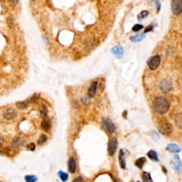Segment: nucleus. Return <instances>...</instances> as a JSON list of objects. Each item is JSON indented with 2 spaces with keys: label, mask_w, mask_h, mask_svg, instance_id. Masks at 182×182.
<instances>
[{
  "label": "nucleus",
  "mask_w": 182,
  "mask_h": 182,
  "mask_svg": "<svg viewBox=\"0 0 182 182\" xmlns=\"http://www.w3.org/2000/svg\"><path fill=\"white\" fill-rule=\"evenodd\" d=\"M41 127L46 131H49L50 128V122L49 119L47 117L44 118V120L41 122Z\"/></svg>",
  "instance_id": "nucleus-15"
},
{
  "label": "nucleus",
  "mask_w": 182,
  "mask_h": 182,
  "mask_svg": "<svg viewBox=\"0 0 182 182\" xmlns=\"http://www.w3.org/2000/svg\"><path fill=\"white\" fill-rule=\"evenodd\" d=\"M141 29H143V26L141 24H135V26L132 27L133 31H140Z\"/></svg>",
  "instance_id": "nucleus-29"
},
{
  "label": "nucleus",
  "mask_w": 182,
  "mask_h": 182,
  "mask_svg": "<svg viewBox=\"0 0 182 182\" xmlns=\"http://www.w3.org/2000/svg\"><path fill=\"white\" fill-rule=\"evenodd\" d=\"M158 130L161 134H162V135H164L168 136L172 132L173 128H172V126H171V124L169 122L165 120H163L159 122Z\"/></svg>",
  "instance_id": "nucleus-2"
},
{
  "label": "nucleus",
  "mask_w": 182,
  "mask_h": 182,
  "mask_svg": "<svg viewBox=\"0 0 182 182\" xmlns=\"http://www.w3.org/2000/svg\"><path fill=\"white\" fill-rule=\"evenodd\" d=\"M40 113H41V116L43 118H45L47 117L48 115V108L45 105H42L40 109Z\"/></svg>",
  "instance_id": "nucleus-22"
},
{
  "label": "nucleus",
  "mask_w": 182,
  "mask_h": 182,
  "mask_svg": "<svg viewBox=\"0 0 182 182\" xmlns=\"http://www.w3.org/2000/svg\"><path fill=\"white\" fill-rule=\"evenodd\" d=\"M7 1H8L9 4L12 7L16 6V5L18 4V2H19V0H7Z\"/></svg>",
  "instance_id": "nucleus-31"
},
{
  "label": "nucleus",
  "mask_w": 182,
  "mask_h": 182,
  "mask_svg": "<svg viewBox=\"0 0 182 182\" xmlns=\"http://www.w3.org/2000/svg\"><path fill=\"white\" fill-rule=\"evenodd\" d=\"M115 182H122V181H121L120 180V179H116V180L115 181Z\"/></svg>",
  "instance_id": "nucleus-35"
},
{
  "label": "nucleus",
  "mask_w": 182,
  "mask_h": 182,
  "mask_svg": "<svg viewBox=\"0 0 182 182\" xmlns=\"http://www.w3.org/2000/svg\"><path fill=\"white\" fill-rule=\"evenodd\" d=\"M147 156H149V158H150V159H151L152 161H159V157H158V155H157V153H156L155 151L150 150V151H148Z\"/></svg>",
  "instance_id": "nucleus-18"
},
{
  "label": "nucleus",
  "mask_w": 182,
  "mask_h": 182,
  "mask_svg": "<svg viewBox=\"0 0 182 182\" xmlns=\"http://www.w3.org/2000/svg\"><path fill=\"white\" fill-rule=\"evenodd\" d=\"M32 1H34V0H32Z\"/></svg>",
  "instance_id": "nucleus-36"
},
{
  "label": "nucleus",
  "mask_w": 182,
  "mask_h": 182,
  "mask_svg": "<svg viewBox=\"0 0 182 182\" xmlns=\"http://www.w3.org/2000/svg\"><path fill=\"white\" fill-rule=\"evenodd\" d=\"M149 14H150V12H149L147 10H144V11L141 12L140 13L138 14L137 19H138L139 21H141V20H143L144 19L146 18V17H148Z\"/></svg>",
  "instance_id": "nucleus-21"
},
{
  "label": "nucleus",
  "mask_w": 182,
  "mask_h": 182,
  "mask_svg": "<svg viewBox=\"0 0 182 182\" xmlns=\"http://www.w3.org/2000/svg\"><path fill=\"white\" fill-rule=\"evenodd\" d=\"M102 126L104 130L109 134H113L116 130L115 125L108 118H103L102 120Z\"/></svg>",
  "instance_id": "nucleus-3"
},
{
  "label": "nucleus",
  "mask_w": 182,
  "mask_h": 182,
  "mask_svg": "<svg viewBox=\"0 0 182 182\" xmlns=\"http://www.w3.org/2000/svg\"><path fill=\"white\" fill-rule=\"evenodd\" d=\"M172 167L176 171V172H182V161L180 160V158L178 155L174 156V163L173 164Z\"/></svg>",
  "instance_id": "nucleus-8"
},
{
  "label": "nucleus",
  "mask_w": 182,
  "mask_h": 182,
  "mask_svg": "<svg viewBox=\"0 0 182 182\" xmlns=\"http://www.w3.org/2000/svg\"><path fill=\"white\" fill-rule=\"evenodd\" d=\"M111 52L113 53V55H115L117 59H121L123 56L124 54V49L122 46H114L112 49H111Z\"/></svg>",
  "instance_id": "nucleus-9"
},
{
  "label": "nucleus",
  "mask_w": 182,
  "mask_h": 182,
  "mask_svg": "<svg viewBox=\"0 0 182 182\" xmlns=\"http://www.w3.org/2000/svg\"><path fill=\"white\" fill-rule=\"evenodd\" d=\"M145 39V34H137L135 35V36L131 37L130 40L132 42H139L142 41V40Z\"/></svg>",
  "instance_id": "nucleus-17"
},
{
  "label": "nucleus",
  "mask_w": 182,
  "mask_h": 182,
  "mask_svg": "<svg viewBox=\"0 0 182 182\" xmlns=\"http://www.w3.org/2000/svg\"><path fill=\"white\" fill-rule=\"evenodd\" d=\"M24 143V140H23L22 138L16 137L14 139L13 141H12V145H13L14 147H18L20 145H22Z\"/></svg>",
  "instance_id": "nucleus-20"
},
{
  "label": "nucleus",
  "mask_w": 182,
  "mask_h": 182,
  "mask_svg": "<svg viewBox=\"0 0 182 182\" xmlns=\"http://www.w3.org/2000/svg\"><path fill=\"white\" fill-rule=\"evenodd\" d=\"M126 150H120V152H119V163H120V167L125 169L126 168Z\"/></svg>",
  "instance_id": "nucleus-10"
},
{
  "label": "nucleus",
  "mask_w": 182,
  "mask_h": 182,
  "mask_svg": "<svg viewBox=\"0 0 182 182\" xmlns=\"http://www.w3.org/2000/svg\"><path fill=\"white\" fill-rule=\"evenodd\" d=\"M0 182H2V181H0Z\"/></svg>",
  "instance_id": "nucleus-37"
},
{
  "label": "nucleus",
  "mask_w": 182,
  "mask_h": 182,
  "mask_svg": "<svg viewBox=\"0 0 182 182\" xmlns=\"http://www.w3.org/2000/svg\"><path fill=\"white\" fill-rule=\"evenodd\" d=\"M117 147V140L116 138H113L109 141L108 146V151L110 156L114 155Z\"/></svg>",
  "instance_id": "nucleus-7"
},
{
  "label": "nucleus",
  "mask_w": 182,
  "mask_h": 182,
  "mask_svg": "<svg viewBox=\"0 0 182 182\" xmlns=\"http://www.w3.org/2000/svg\"><path fill=\"white\" fill-rule=\"evenodd\" d=\"M46 140H47V136L46 135H41V136H40L39 140H38V142H39V144H43V143H44Z\"/></svg>",
  "instance_id": "nucleus-27"
},
{
  "label": "nucleus",
  "mask_w": 182,
  "mask_h": 182,
  "mask_svg": "<svg viewBox=\"0 0 182 182\" xmlns=\"http://www.w3.org/2000/svg\"><path fill=\"white\" fill-rule=\"evenodd\" d=\"M29 104L30 103L29 101L26 100V101H19V102H17L16 103V105L19 109L24 110V109H26V108L29 107Z\"/></svg>",
  "instance_id": "nucleus-16"
},
{
  "label": "nucleus",
  "mask_w": 182,
  "mask_h": 182,
  "mask_svg": "<svg viewBox=\"0 0 182 182\" xmlns=\"http://www.w3.org/2000/svg\"><path fill=\"white\" fill-rule=\"evenodd\" d=\"M59 175L60 176V179H61L63 181H66L68 180V176L67 174L63 172V171H60V172L59 173Z\"/></svg>",
  "instance_id": "nucleus-26"
},
{
  "label": "nucleus",
  "mask_w": 182,
  "mask_h": 182,
  "mask_svg": "<svg viewBox=\"0 0 182 182\" xmlns=\"http://www.w3.org/2000/svg\"><path fill=\"white\" fill-rule=\"evenodd\" d=\"M175 122L176 125H177L179 127L182 128V113L178 114V115H176V117L175 118Z\"/></svg>",
  "instance_id": "nucleus-24"
},
{
  "label": "nucleus",
  "mask_w": 182,
  "mask_h": 182,
  "mask_svg": "<svg viewBox=\"0 0 182 182\" xmlns=\"http://www.w3.org/2000/svg\"><path fill=\"white\" fill-rule=\"evenodd\" d=\"M153 28H154V26H153L152 24L149 25V26L145 29V31H144V34H146V33H147V32H150V31H153Z\"/></svg>",
  "instance_id": "nucleus-30"
},
{
  "label": "nucleus",
  "mask_w": 182,
  "mask_h": 182,
  "mask_svg": "<svg viewBox=\"0 0 182 182\" xmlns=\"http://www.w3.org/2000/svg\"><path fill=\"white\" fill-rule=\"evenodd\" d=\"M7 24L9 27H13L14 25V20L12 17H9L8 19H7Z\"/></svg>",
  "instance_id": "nucleus-28"
},
{
  "label": "nucleus",
  "mask_w": 182,
  "mask_h": 182,
  "mask_svg": "<svg viewBox=\"0 0 182 182\" xmlns=\"http://www.w3.org/2000/svg\"><path fill=\"white\" fill-rule=\"evenodd\" d=\"M97 86H98V82L97 81H93L91 85H90L89 88L88 90V97L89 98H92L94 97L96 93V90H97Z\"/></svg>",
  "instance_id": "nucleus-12"
},
{
  "label": "nucleus",
  "mask_w": 182,
  "mask_h": 182,
  "mask_svg": "<svg viewBox=\"0 0 182 182\" xmlns=\"http://www.w3.org/2000/svg\"><path fill=\"white\" fill-rule=\"evenodd\" d=\"M159 88L161 92L163 93H168L170 92V90L172 88V84L170 80L167 79H163L161 80L160 83H159Z\"/></svg>",
  "instance_id": "nucleus-6"
},
{
  "label": "nucleus",
  "mask_w": 182,
  "mask_h": 182,
  "mask_svg": "<svg viewBox=\"0 0 182 182\" xmlns=\"http://www.w3.org/2000/svg\"><path fill=\"white\" fill-rule=\"evenodd\" d=\"M17 115V113H16V111H14V110H12V109L6 110L3 113L4 118L8 120H14V118H16Z\"/></svg>",
  "instance_id": "nucleus-11"
},
{
  "label": "nucleus",
  "mask_w": 182,
  "mask_h": 182,
  "mask_svg": "<svg viewBox=\"0 0 182 182\" xmlns=\"http://www.w3.org/2000/svg\"><path fill=\"white\" fill-rule=\"evenodd\" d=\"M161 63V58L159 55H155L151 57L147 60V65L150 69L151 70H155L158 68Z\"/></svg>",
  "instance_id": "nucleus-4"
},
{
  "label": "nucleus",
  "mask_w": 182,
  "mask_h": 182,
  "mask_svg": "<svg viewBox=\"0 0 182 182\" xmlns=\"http://www.w3.org/2000/svg\"><path fill=\"white\" fill-rule=\"evenodd\" d=\"M25 180H26V182H36L37 179L35 176L29 175V176H26V177H25Z\"/></svg>",
  "instance_id": "nucleus-25"
},
{
  "label": "nucleus",
  "mask_w": 182,
  "mask_h": 182,
  "mask_svg": "<svg viewBox=\"0 0 182 182\" xmlns=\"http://www.w3.org/2000/svg\"><path fill=\"white\" fill-rule=\"evenodd\" d=\"M35 147H36V146L34 143H30L29 145H27V148L29 149V150H31V151H34L35 150Z\"/></svg>",
  "instance_id": "nucleus-32"
},
{
  "label": "nucleus",
  "mask_w": 182,
  "mask_h": 182,
  "mask_svg": "<svg viewBox=\"0 0 182 182\" xmlns=\"http://www.w3.org/2000/svg\"><path fill=\"white\" fill-rule=\"evenodd\" d=\"M171 7V11L176 16L182 13V0H172Z\"/></svg>",
  "instance_id": "nucleus-5"
},
{
  "label": "nucleus",
  "mask_w": 182,
  "mask_h": 182,
  "mask_svg": "<svg viewBox=\"0 0 182 182\" xmlns=\"http://www.w3.org/2000/svg\"><path fill=\"white\" fill-rule=\"evenodd\" d=\"M3 146V142L2 141H1V139H0V148H2Z\"/></svg>",
  "instance_id": "nucleus-34"
},
{
  "label": "nucleus",
  "mask_w": 182,
  "mask_h": 182,
  "mask_svg": "<svg viewBox=\"0 0 182 182\" xmlns=\"http://www.w3.org/2000/svg\"><path fill=\"white\" fill-rule=\"evenodd\" d=\"M145 162H146V158L140 157L135 161V165L136 167H138L139 169H142L144 164H145Z\"/></svg>",
  "instance_id": "nucleus-19"
},
{
  "label": "nucleus",
  "mask_w": 182,
  "mask_h": 182,
  "mask_svg": "<svg viewBox=\"0 0 182 182\" xmlns=\"http://www.w3.org/2000/svg\"><path fill=\"white\" fill-rule=\"evenodd\" d=\"M152 106L156 113L163 115L168 112L170 108V103L165 98L158 97L154 100Z\"/></svg>",
  "instance_id": "nucleus-1"
},
{
  "label": "nucleus",
  "mask_w": 182,
  "mask_h": 182,
  "mask_svg": "<svg viewBox=\"0 0 182 182\" xmlns=\"http://www.w3.org/2000/svg\"><path fill=\"white\" fill-rule=\"evenodd\" d=\"M68 171H69L70 173L73 174L75 172V170H76V163H75V161L73 157H70L68 160Z\"/></svg>",
  "instance_id": "nucleus-13"
},
{
  "label": "nucleus",
  "mask_w": 182,
  "mask_h": 182,
  "mask_svg": "<svg viewBox=\"0 0 182 182\" xmlns=\"http://www.w3.org/2000/svg\"><path fill=\"white\" fill-rule=\"evenodd\" d=\"M142 181L143 182H153L151 179V175L148 172H144L142 174Z\"/></svg>",
  "instance_id": "nucleus-23"
},
{
  "label": "nucleus",
  "mask_w": 182,
  "mask_h": 182,
  "mask_svg": "<svg viewBox=\"0 0 182 182\" xmlns=\"http://www.w3.org/2000/svg\"><path fill=\"white\" fill-rule=\"evenodd\" d=\"M73 182H85V181L81 176H78V177L75 178Z\"/></svg>",
  "instance_id": "nucleus-33"
},
{
  "label": "nucleus",
  "mask_w": 182,
  "mask_h": 182,
  "mask_svg": "<svg viewBox=\"0 0 182 182\" xmlns=\"http://www.w3.org/2000/svg\"><path fill=\"white\" fill-rule=\"evenodd\" d=\"M166 150L171 153H179L181 150V148L180 146L176 145V144H169L166 146Z\"/></svg>",
  "instance_id": "nucleus-14"
}]
</instances>
